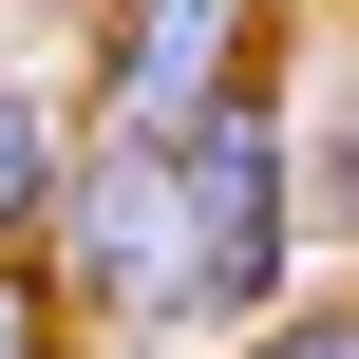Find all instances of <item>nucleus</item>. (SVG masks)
<instances>
[{
	"label": "nucleus",
	"mask_w": 359,
	"mask_h": 359,
	"mask_svg": "<svg viewBox=\"0 0 359 359\" xmlns=\"http://www.w3.org/2000/svg\"><path fill=\"white\" fill-rule=\"evenodd\" d=\"M265 38H284V0H95V95H76V133H189L208 95H246L265 76Z\"/></svg>",
	"instance_id": "7ed1b4c3"
},
{
	"label": "nucleus",
	"mask_w": 359,
	"mask_h": 359,
	"mask_svg": "<svg viewBox=\"0 0 359 359\" xmlns=\"http://www.w3.org/2000/svg\"><path fill=\"white\" fill-rule=\"evenodd\" d=\"M38 284H57L76 341H189V322H208V284H189V189H170L151 133H76L57 227H38Z\"/></svg>",
	"instance_id": "f257e3e1"
},
{
	"label": "nucleus",
	"mask_w": 359,
	"mask_h": 359,
	"mask_svg": "<svg viewBox=\"0 0 359 359\" xmlns=\"http://www.w3.org/2000/svg\"><path fill=\"white\" fill-rule=\"evenodd\" d=\"M170 189H189V284H208V322H227V341L284 322V95H265V76L170 133Z\"/></svg>",
	"instance_id": "f03ea898"
},
{
	"label": "nucleus",
	"mask_w": 359,
	"mask_h": 359,
	"mask_svg": "<svg viewBox=\"0 0 359 359\" xmlns=\"http://www.w3.org/2000/svg\"><path fill=\"white\" fill-rule=\"evenodd\" d=\"M57 170H76V95L0 76V246H38V227H57Z\"/></svg>",
	"instance_id": "20e7f679"
},
{
	"label": "nucleus",
	"mask_w": 359,
	"mask_h": 359,
	"mask_svg": "<svg viewBox=\"0 0 359 359\" xmlns=\"http://www.w3.org/2000/svg\"><path fill=\"white\" fill-rule=\"evenodd\" d=\"M0 359H76V322H57V284H38V246H0Z\"/></svg>",
	"instance_id": "39448f33"
},
{
	"label": "nucleus",
	"mask_w": 359,
	"mask_h": 359,
	"mask_svg": "<svg viewBox=\"0 0 359 359\" xmlns=\"http://www.w3.org/2000/svg\"><path fill=\"white\" fill-rule=\"evenodd\" d=\"M246 359H359V303H303V322H246Z\"/></svg>",
	"instance_id": "423d86ee"
},
{
	"label": "nucleus",
	"mask_w": 359,
	"mask_h": 359,
	"mask_svg": "<svg viewBox=\"0 0 359 359\" xmlns=\"http://www.w3.org/2000/svg\"><path fill=\"white\" fill-rule=\"evenodd\" d=\"M322 208L359 227V95H341V133H322Z\"/></svg>",
	"instance_id": "0eeeda50"
}]
</instances>
